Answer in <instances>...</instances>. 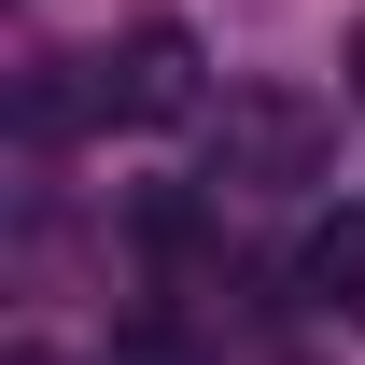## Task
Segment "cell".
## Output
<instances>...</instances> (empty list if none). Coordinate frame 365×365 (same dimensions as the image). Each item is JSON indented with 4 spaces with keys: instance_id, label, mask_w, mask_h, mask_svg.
<instances>
[{
    "instance_id": "6",
    "label": "cell",
    "mask_w": 365,
    "mask_h": 365,
    "mask_svg": "<svg viewBox=\"0 0 365 365\" xmlns=\"http://www.w3.org/2000/svg\"><path fill=\"white\" fill-rule=\"evenodd\" d=\"M0 365H71V351H43V337H29V351H0Z\"/></svg>"
},
{
    "instance_id": "5",
    "label": "cell",
    "mask_w": 365,
    "mask_h": 365,
    "mask_svg": "<svg viewBox=\"0 0 365 365\" xmlns=\"http://www.w3.org/2000/svg\"><path fill=\"white\" fill-rule=\"evenodd\" d=\"M113 365H211V351H197V337H182V323H155V309H140L127 337H113Z\"/></svg>"
},
{
    "instance_id": "3",
    "label": "cell",
    "mask_w": 365,
    "mask_h": 365,
    "mask_svg": "<svg viewBox=\"0 0 365 365\" xmlns=\"http://www.w3.org/2000/svg\"><path fill=\"white\" fill-rule=\"evenodd\" d=\"M295 309L365 323V211H323V225L295 239Z\"/></svg>"
},
{
    "instance_id": "2",
    "label": "cell",
    "mask_w": 365,
    "mask_h": 365,
    "mask_svg": "<svg viewBox=\"0 0 365 365\" xmlns=\"http://www.w3.org/2000/svg\"><path fill=\"white\" fill-rule=\"evenodd\" d=\"M85 85H98V127H182V113H211L197 29H182V14H140L113 56H85Z\"/></svg>"
},
{
    "instance_id": "4",
    "label": "cell",
    "mask_w": 365,
    "mask_h": 365,
    "mask_svg": "<svg viewBox=\"0 0 365 365\" xmlns=\"http://www.w3.org/2000/svg\"><path fill=\"white\" fill-rule=\"evenodd\" d=\"M197 239H211V225H197V197H140V253H155V267H182Z\"/></svg>"
},
{
    "instance_id": "1",
    "label": "cell",
    "mask_w": 365,
    "mask_h": 365,
    "mask_svg": "<svg viewBox=\"0 0 365 365\" xmlns=\"http://www.w3.org/2000/svg\"><path fill=\"white\" fill-rule=\"evenodd\" d=\"M323 155H337V113L309 85H225V113H211V182L225 197H295V182H323Z\"/></svg>"
},
{
    "instance_id": "7",
    "label": "cell",
    "mask_w": 365,
    "mask_h": 365,
    "mask_svg": "<svg viewBox=\"0 0 365 365\" xmlns=\"http://www.w3.org/2000/svg\"><path fill=\"white\" fill-rule=\"evenodd\" d=\"M351 85H365V29H351Z\"/></svg>"
}]
</instances>
